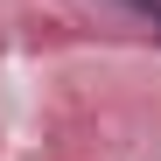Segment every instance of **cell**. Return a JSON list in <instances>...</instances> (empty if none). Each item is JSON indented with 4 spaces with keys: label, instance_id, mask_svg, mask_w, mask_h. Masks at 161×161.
I'll use <instances>...</instances> for the list:
<instances>
[{
    "label": "cell",
    "instance_id": "obj_1",
    "mask_svg": "<svg viewBox=\"0 0 161 161\" xmlns=\"http://www.w3.org/2000/svg\"><path fill=\"white\" fill-rule=\"evenodd\" d=\"M119 7H133V14H140V21H147V28L161 35V0H119Z\"/></svg>",
    "mask_w": 161,
    "mask_h": 161
}]
</instances>
